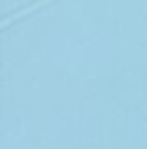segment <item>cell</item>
<instances>
[{"mask_svg":"<svg viewBox=\"0 0 147 149\" xmlns=\"http://www.w3.org/2000/svg\"><path fill=\"white\" fill-rule=\"evenodd\" d=\"M49 3H55V0H33L30 6L19 8L16 14H8L6 19H3V27H11V22H14V19H25V16H30L33 11H38V8H44V6H49Z\"/></svg>","mask_w":147,"mask_h":149,"instance_id":"1","label":"cell"}]
</instances>
